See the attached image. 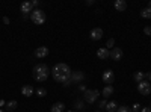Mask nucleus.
Wrapping results in <instances>:
<instances>
[{
    "instance_id": "obj_4",
    "label": "nucleus",
    "mask_w": 151,
    "mask_h": 112,
    "mask_svg": "<svg viewBox=\"0 0 151 112\" xmlns=\"http://www.w3.org/2000/svg\"><path fill=\"white\" fill-rule=\"evenodd\" d=\"M97 97H100V91H98V90H86V91L83 92V100H85L86 103H89V105L95 103Z\"/></svg>"
},
{
    "instance_id": "obj_7",
    "label": "nucleus",
    "mask_w": 151,
    "mask_h": 112,
    "mask_svg": "<svg viewBox=\"0 0 151 112\" xmlns=\"http://www.w3.org/2000/svg\"><path fill=\"white\" fill-rule=\"evenodd\" d=\"M85 80V73L83 71H73L71 73V83H80Z\"/></svg>"
},
{
    "instance_id": "obj_20",
    "label": "nucleus",
    "mask_w": 151,
    "mask_h": 112,
    "mask_svg": "<svg viewBox=\"0 0 151 112\" xmlns=\"http://www.w3.org/2000/svg\"><path fill=\"white\" fill-rule=\"evenodd\" d=\"M141 17L142 18H151V8H144L142 11H141Z\"/></svg>"
},
{
    "instance_id": "obj_30",
    "label": "nucleus",
    "mask_w": 151,
    "mask_h": 112,
    "mask_svg": "<svg viewBox=\"0 0 151 112\" xmlns=\"http://www.w3.org/2000/svg\"><path fill=\"white\" fill-rule=\"evenodd\" d=\"M38 5H40V2H38V0H33V2H32V6H33V8H36Z\"/></svg>"
},
{
    "instance_id": "obj_2",
    "label": "nucleus",
    "mask_w": 151,
    "mask_h": 112,
    "mask_svg": "<svg viewBox=\"0 0 151 112\" xmlns=\"http://www.w3.org/2000/svg\"><path fill=\"white\" fill-rule=\"evenodd\" d=\"M50 68H48V65H45V64H36L35 67H33V77H35V80H38V82H44V80H47L48 79V76H50Z\"/></svg>"
},
{
    "instance_id": "obj_23",
    "label": "nucleus",
    "mask_w": 151,
    "mask_h": 112,
    "mask_svg": "<svg viewBox=\"0 0 151 112\" xmlns=\"http://www.w3.org/2000/svg\"><path fill=\"white\" fill-rule=\"evenodd\" d=\"M36 95H38V97H45V95H47V90L38 88V90H36Z\"/></svg>"
},
{
    "instance_id": "obj_9",
    "label": "nucleus",
    "mask_w": 151,
    "mask_h": 112,
    "mask_svg": "<svg viewBox=\"0 0 151 112\" xmlns=\"http://www.w3.org/2000/svg\"><path fill=\"white\" fill-rule=\"evenodd\" d=\"M122 56H124V53H122V50H121L119 47H113V48H112V52H110L112 61H121Z\"/></svg>"
},
{
    "instance_id": "obj_17",
    "label": "nucleus",
    "mask_w": 151,
    "mask_h": 112,
    "mask_svg": "<svg viewBox=\"0 0 151 112\" xmlns=\"http://www.w3.org/2000/svg\"><path fill=\"white\" fill-rule=\"evenodd\" d=\"M116 109H118V103L115 100L107 102V105H106V111L107 112H116Z\"/></svg>"
},
{
    "instance_id": "obj_18",
    "label": "nucleus",
    "mask_w": 151,
    "mask_h": 112,
    "mask_svg": "<svg viewBox=\"0 0 151 112\" xmlns=\"http://www.w3.org/2000/svg\"><path fill=\"white\" fill-rule=\"evenodd\" d=\"M133 79H134V82H142V80H145V73H142V71H136L134 74H133Z\"/></svg>"
},
{
    "instance_id": "obj_34",
    "label": "nucleus",
    "mask_w": 151,
    "mask_h": 112,
    "mask_svg": "<svg viewBox=\"0 0 151 112\" xmlns=\"http://www.w3.org/2000/svg\"><path fill=\"white\" fill-rule=\"evenodd\" d=\"M3 106H6V103H5V100H0V108H3Z\"/></svg>"
},
{
    "instance_id": "obj_28",
    "label": "nucleus",
    "mask_w": 151,
    "mask_h": 112,
    "mask_svg": "<svg viewBox=\"0 0 151 112\" xmlns=\"http://www.w3.org/2000/svg\"><path fill=\"white\" fill-rule=\"evenodd\" d=\"M86 90H88V88H86L85 85H79V91H80V92H85Z\"/></svg>"
},
{
    "instance_id": "obj_10",
    "label": "nucleus",
    "mask_w": 151,
    "mask_h": 112,
    "mask_svg": "<svg viewBox=\"0 0 151 112\" xmlns=\"http://www.w3.org/2000/svg\"><path fill=\"white\" fill-rule=\"evenodd\" d=\"M20 11L23 12V15H27L29 12L32 14V11H33V6H32V2H23L20 5Z\"/></svg>"
},
{
    "instance_id": "obj_35",
    "label": "nucleus",
    "mask_w": 151,
    "mask_h": 112,
    "mask_svg": "<svg viewBox=\"0 0 151 112\" xmlns=\"http://www.w3.org/2000/svg\"><path fill=\"white\" fill-rule=\"evenodd\" d=\"M147 8H151V2H148V6Z\"/></svg>"
},
{
    "instance_id": "obj_12",
    "label": "nucleus",
    "mask_w": 151,
    "mask_h": 112,
    "mask_svg": "<svg viewBox=\"0 0 151 112\" xmlns=\"http://www.w3.org/2000/svg\"><path fill=\"white\" fill-rule=\"evenodd\" d=\"M97 56L100 59H107V58H110V50L106 48V47H100L97 50Z\"/></svg>"
},
{
    "instance_id": "obj_19",
    "label": "nucleus",
    "mask_w": 151,
    "mask_h": 112,
    "mask_svg": "<svg viewBox=\"0 0 151 112\" xmlns=\"http://www.w3.org/2000/svg\"><path fill=\"white\" fill-rule=\"evenodd\" d=\"M74 108L77 109V111L85 109V100H82V98H76V102H74Z\"/></svg>"
},
{
    "instance_id": "obj_8",
    "label": "nucleus",
    "mask_w": 151,
    "mask_h": 112,
    "mask_svg": "<svg viewBox=\"0 0 151 112\" xmlns=\"http://www.w3.org/2000/svg\"><path fill=\"white\" fill-rule=\"evenodd\" d=\"M89 36H91V40H92V41H100V40L103 38V30L100 29V27H94V29L91 30Z\"/></svg>"
},
{
    "instance_id": "obj_31",
    "label": "nucleus",
    "mask_w": 151,
    "mask_h": 112,
    "mask_svg": "<svg viewBox=\"0 0 151 112\" xmlns=\"http://www.w3.org/2000/svg\"><path fill=\"white\" fill-rule=\"evenodd\" d=\"M141 112H151V108H141Z\"/></svg>"
},
{
    "instance_id": "obj_37",
    "label": "nucleus",
    "mask_w": 151,
    "mask_h": 112,
    "mask_svg": "<svg viewBox=\"0 0 151 112\" xmlns=\"http://www.w3.org/2000/svg\"><path fill=\"white\" fill-rule=\"evenodd\" d=\"M97 112H100V111H97Z\"/></svg>"
},
{
    "instance_id": "obj_26",
    "label": "nucleus",
    "mask_w": 151,
    "mask_h": 112,
    "mask_svg": "<svg viewBox=\"0 0 151 112\" xmlns=\"http://www.w3.org/2000/svg\"><path fill=\"white\" fill-rule=\"evenodd\" d=\"M139 109H141V105H139V103H134V105L132 106V111H133V112H139Z\"/></svg>"
},
{
    "instance_id": "obj_5",
    "label": "nucleus",
    "mask_w": 151,
    "mask_h": 112,
    "mask_svg": "<svg viewBox=\"0 0 151 112\" xmlns=\"http://www.w3.org/2000/svg\"><path fill=\"white\" fill-rule=\"evenodd\" d=\"M137 92L142 94V95H150L151 92V83L148 80H142L137 83Z\"/></svg>"
},
{
    "instance_id": "obj_32",
    "label": "nucleus",
    "mask_w": 151,
    "mask_h": 112,
    "mask_svg": "<svg viewBox=\"0 0 151 112\" xmlns=\"http://www.w3.org/2000/svg\"><path fill=\"white\" fill-rule=\"evenodd\" d=\"M86 5H88V6H91V5H94V0H86Z\"/></svg>"
},
{
    "instance_id": "obj_27",
    "label": "nucleus",
    "mask_w": 151,
    "mask_h": 112,
    "mask_svg": "<svg viewBox=\"0 0 151 112\" xmlns=\"http://www.w3.org/2000/svg\"><path fill=\"white\" fill-rule=\"evenodd\" d=\"M144 33L150 36V35H151V26H147V27H144Z\"/></svg>"
},
{
    "instance_id": "obj_1",
    "label": "nucleus",
    "mask_w": 151,
    "mask_h": 112,
    "mask_svg": "<svg viewBox=\"0 0 151 112\" xmlns=\"http://www.w3.org/2000/svg\"><path fill=\"white\" fill-rule=\"evenodd\" d=\"M71 68L64 64V62H59V64H56L52 70V76L56 82L62 83L64 86H70L71 85Z\"/></svg>"
},
{
    "instance_id": "obj_16",
    "label": "nucleus",
    "mask_w": 151,
    "mask_h": 112,
    "mask_svg": "<svg viewBox=\"0 0 151 112\" xmlns=\"http://www.w3.org/2000/svg\"><path fill=\"white\" fill-rule=\"evenodd\" d=\"M112 94H113V86H112V85H106V86H104V90H103V92H101V95L107 100V98H109Z\"/></svg>"
},
{
    "instance_id": "obj_36",
    "label": "nucleus",
    "mask_w": 151,
    "mask_h": 112,
    "mask_svg": "<svg viewBox=\"0 0 151 112\" xmlns=\"http://www.w3.org/2000/svg\"><path fill=\"white\" fill-rule=\"evenodd\" d=\"M0 112H5V111H3V109H0Z\"/></svg>"
},
{
    "instance_id": "obj_3",
    "label": "nucleus",
    "mask_w": 151,
    "mask_h": 112,
    "mask_svg": "<svg viewBox=\"0 0 151 112\" xmlns=\"http://www.w3.org/2000/svg\"><path fill=\"white\" fill-rule=\"evenodd\" d=\"M30 20L33 24H38V26H41V24H44L45 21V12L41 11L40 8H36L32 11V14H30Z\"/></svg>"
},
{
    "instance_id": "obj_6",
    "label": "nucleus",
    "mask_w": 151,
    "mask_h": 112,
    "mask_svg": "<svg viewBox=\"0 0 151 112\" xmlns=\"http://www.w3.org/2000/svg\"><path fill=\"white\" fill-rule=\"evenodd\" d=\"M113 79H115V74H113L112 70H104V73L101 74V80L106 83V85H112L113 83Z\"/></svg>"
},
{
    "instance_id": "obj_25",
    "label": "nucleus",
    "mask_w": 151,
    "mask_h": 112,
    "mask_svg": "<svg viewBox=\"0 0 151 112\" xmlns=\"http://www.w3.org/2000/svg\"><path fill=\"white\" fill-rule=\"evenodd\" d=\"M113 46H115V40H113V38L107 40V43H106V48H113Z\"/></svg>"
},
{
    "instance_id": "obj_29",
    "label": "nucleus",
    "mask_w": 151,
    "mask_h": 112,
    "mask_svg": "<svg viewBox=\"0 0 151 112\" xmlns=\"http://www.w3.org/2000/svg\"><path fill=\"white\" fill-rule=\"evenodd\" d=\"M145 79H147L148 82H151V71H148V73H145Z\"/></svg>"
},
{
    "instance_id": "obj_21",
    "label": "nucleus",
    "mask_w": 151,
    "mask_h": 112,
    "mask_svg": "<svg viewBox=\"0 0 151 112\" xmlns=\"http://www.w3.org/2000/svg\"><path fill=\"white\" fill-rule=\"evenodd\" d=\"M17 105H18V103H17L15 100H11V102H8V103H6V111L12 112V111H14V109L17 108Z\"/></svg>"
},
{
    "instance_id": "obj_11",
    "label": "nucleus",
    "mask_w": 151,
    "mask_h": 112,
    "mask_svg": "<svg viewBox=\"0 0 151 112\" xmlns=\"http://www.w3.org/2000/svg\"><path fill=\"white\" fill-rule=\"evenodd\" d=\"M35 56L36 58H45V56H48V48L45 47V46H41V47H38L36 50H35Z\"/></svg>"
},
{
    "instance_id": "obj_22",
    "label": "nucleus",
    "mask_w": 151,
    "mask_h": 112,
    "mask_svg": "<svg viewBox=\"0 0 151 112\" xmlns=\"http://www.w3.org/2000/svg\"><path fill=\"white\" fill-rule=\"evenodd\" d=\"M116 112H133L130 106H118Z\"/></svg>"
},
{
    "instance_id": "obj_33",
    "label": "nucleus",
    "mask_w": 151,
    "mask_h": 112,
    "mask_svg": "<svg viewBox=\"0 0 151 112\" xmlns=\"http://www.w3.org/2000/svg\"><path fill=\"white\" fill-rule=\"evenodd\" d=\"M3 23H5V24H9V18H8V17H3Z\"/></svg>"
},
{
    "instance_id": "obj_14",
    "label": "nucleus",
    "mask_w": 151,
    "mask_h": 112,
    "mask_svg": "<svg viewBox=\"0 0 151 112\" xmlns=\"http://www.w3.org/2000/svg\"><path fill=\"white\" fill-rule=\"evenodd\" d=\"M21 94L24 97H32L33 95V88H32L30 85H24L23 88H21Z\"/></svg>"
},
{
    "instance_id": "obj_13",
    "label": "nucleus",
    "mask_w": 151,
    "mask_h": 112,
    "mask_svg": "<svg viewBox=\"0 0 151 112\" xmlns=\"http://www.w3.org/2000/svg\"><path fill=\"white\" fill-rule=\"evenodd\" d=\"M113 8H115L118 12H124L125 9H127V3H125V0H115Z\"/></svg>"
},
{
    "instance_id": "obj_15",
    "label": "nucleus",
    "mask_w": 151,
    "mask_h": 112,
    "mask_svg": "<svg viewBox=\"0 0 151 112\" xmlns=\"http://www.w3.org/2000/svg\"><path fill=\"white\" fill-rule=\"evenodd\" d=\"M64 109H65V105L62 103V102H58V103L52 105V108H50V111H52V112H64Z\"/></svg>"
},
{
    "instance_id": "obj_24",
    "label": "nucleus",
    "mask_w": 151,
    "mask_h": 112,
    "mask_svg": "<svg viewBox=\"0 0 151 112\" xmlns=\"http://www.w3.org/2000/svg\"><path fill=\"white\" fill-rule=\"evenodd\" d=\"M106 105H107V100H106V98H103L101 102H98V109H100V111L106 109Z\"/></svg>"
}]
</instances>
